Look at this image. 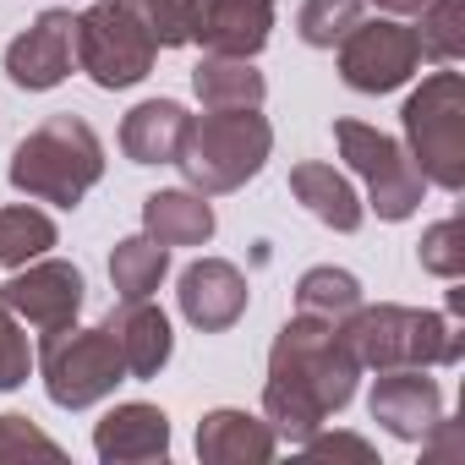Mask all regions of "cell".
<instances>
[{
	"mask_svg": "<svg viewBox=\"0 0 465 465\" xmlns=\"http://www.w3.org/2000/svg\"><path fill=\"white\" fill-rule=\"evenodd\" d=\"M104 175V143L83 115H50L45 126H34L17 153H12V186L34 203H55V208H77Z\"/></svg>",
	"mask_w": 465,
	"mask_h": 465,
	"instance_id": "cell-3",
	"label": "cell"
},
{
	"mask_svg": "<svg viewBox=\"0 0 465 465\" xmlns=\"http://www.w3.org/2000/svg\"><path fill=\"white\" fill-rule=\"evenodd\" d=\"M175 302H181V318L203 334H224L230 323H242L252 291H247V274L224 258H197L181 269L175 280Z\"/></svg>",
	"mask_w": 465,
	"mask_h": 465,
	"instance_id": "cell-13",
	"label": "cell"
},
{
	"mask_svg": "<svg viewBox=\"0 0 465 465\" xmlns=\"http://www.w3.org/2000/svg\"><path fill=\"white\" fill-rule=\"evenodd\" d=\"M143 236H153L159 247H203L213 236V203L192 186L148 192L143 197Z\"/></svg>",
	"mask_w": 465,
	"mask_h": 465,
	"instance_id": "cell-19",
	"label": "cell"
},
{
	"mask_svg": "<svg viewBox=\"0 0 465 465\" xmlns=\"http://www.w3.org/2000/svg\"><path fill=\"white\" fill-rule=\"evenodd\" d=\"M170 274V247H159L153 236H126L110 252V285L121 302H148Z\"/></svg>",
	"mask_w": 465,
	"mask_h": 465,
	"instance_id": "cell-22",
	"label": "cell"
},
{
	"mask_svg": "<svg viewBox=\"0 0 465 465\" xmlns=\"http://www.w3.org/2000/svg\"><path fill=\"white\" fill-rule=\"evenodd\" d=\"M340 77L345 88L356 94H394L416 77L421 66V45H416V28H405L400 17H378V23H356L340 45Z\"/></svg>",
	"mask_w": 465,
	"mask_h": 465,
	"instance_id": "cell-9",
	"label": "cell"
},
{
	"mask_svg": "<svg viewBox=\"0 0 465 465\" xmlns=\"http://www.w3.org/2000/svg\"><path fill=\"white\" fill-rule=\"evenodd\" d=\"M192 94L203 99V110H258L269 83L247 55H213L203 50L197 72H192Z\"/></svg>",
	"mask_w": 465,
	"mask_h": 465,
	"instance_id": "cell-21",
	"label": "cell"
},
{
	"mask_svg": "<svg viewBox=\"0 0 465 465\" xmlns=\"http://www.w3.org/2000/svg\"><path fill=\"white\" fill-rule=\"evenodd\" d=\"M416 17H421V28H416L421 55L438 66H454L465 55V0H427Z\"/></svg>",
	"mask_w": 465,
	"mask_h": 465,
	"instance_id": "cell-26",
	"label": "cell"
},
{
	"mask_svg": "<svg viewBox=\"0 0 465 465\" xmlns=\"http://www.w3.org/2000/svg\"><path fill=\"white\" fill-rule=\"evenodd\" d=\"M83 296H88L83 269H77V263H61V258H50V252L34 258V263H23V269H12V280L0 285V302H6L23 323H34L39 334L77 323Z\"/></svg>",
	"mask_w": 465,
	"mask_h": 465,
	"instance_id": "cell-10",
	"label": "cell"
},
{
	"mask_svg": "<svg viewBox=\"0 0 465 465\" xmlns=\"http://www.w3.org/2000/svg\"><path fill=\"white\" fill-rule=\"evenodd\" d=\"M367 411H372V421L389 438L427 443L432 427H438V416H443V389L427 378V367H389V372H378Z\"/></svg>",
	"mask_w": 465,
	"mask_h": 465,
	"instance_id": "cell-12",
	"label": "cell"
},
{
	"mask_svg": "<svg viewBox=\"0 0 465 465\" xmlns=\"http://www.w3.org/2000/svg\"><path fill=\"white\" fill-rule=\"evenodd\" d=\"M280 438L263 416H247V411H208L197 421V460L203 465H263L274 460Z\"/></svg>",
	"mask_w": 465,
	"mask_h": 465,
	"instance_id": "cell-16",
	"label": "cell"
},
{
	"mask_svg": "<svg viewBox=\"0 0 465 465\" xmlns=\"http://www.w3.org/2000/svg\"><path fill=\"white\" fill-rule=\"evenodd\" d=\"M186 126H192L186 104H175V99H143L121 121V153L132 164H175V153L186 143Z\"/></svg>",
	"mask_w": 465,
	"mask_h": 465,
	"instance_id": "cell-18",
	"label": "cell"
},
{
	"mask_svg": "<svg viewBox=\"0 0 465 465\" xmlns=\"http://www.w3.org/2000/svg\"><path fill=\"white\" fill-rule=\"evenodd\" d=\"M126 6L143 17V28L153 34L159 50H181V45H197L208 0H126Z\"/></svg>",
	"mask_w": 465,
	"mask_h": 465,
	"instance_id": "cell-25",
	"label": "cell"
},
{
	"mask_svg": "<svg viewBox=\"0 0 465 465\" xmlns=\"http://www.w3.org/2000/svg\"><path fill=\"white\" fill-rule=\"evenodd\" d=\"M34 372V345H28V323L0 302V394L23 389Z\"/></svg>",
	"mask_w": 465,
	"mask_h": 465,
	"instance_id": "cell-29",
	"label": "cell"
},
{
	"mask_svg": "<svg viewBox=\"0 0 465 465\" xmlns=\"http://www.w3.org/2000/svg\"><path fill=\"white\" fill-rule=\"evenodd\" d=\"M356 378H361V361L351 356L340 323L296 312L274 334V351H269L263 421L274 427V438L307 443L312 432H323L334 411L356 400Z\"/></svg>",
	"mask_w": 465,
	"mask_h": 465,
	"instance_id": "cell-1",
	"label": "cell"
},
{
	"mask_svg": "<svg viewBox=\"0 0 465 465\" xmlns=\"http://www.w3.org/2000/svg\"><path fill=\"white\" fill-rule=\"evenodd\" d=\"M269 153H274V126L258 110H208L203 121L186 126L175 164L192 192L219 197V192H242L269 164Z\"/></svg>",
	"mask_w": 465,
	"mask_h": 465,
	"instance_id": "cell-4",
	"label": "cell"
},
{
	"mask_svg": "<svg viewBox=\"0 0 465 465\" xmlns=\"http://www.w3.org/2000/svg\"><path fill=\"white\" fill-rule=\"evenodd\" d=\"M274 34V0H208L197 45L213 55H258Z\"/></svg>",
	"mask_w": 465,
	"mask_h": 465,
	"instance_id": "cell-17",
	"label": "cell"
},
{
	"mask_svg": "<svg viewBox=\"0 0 465 465\" xmlns=\"http://www.w3.org/2000/svg\"><path fill=\"white\" fill-rule=\"evenodd\" d=\"M72 39H77V17H72V12H61V6L39 12V17L6 45V77H12L23 94H50V88H61V83L72 77V61H77Z\"/></svg>",
	"mask_w": 465,
	"mask_h": 465,
	"instance_id": "cell-11",
	"label": "cell"
},
{
	"mask_svg": "<svg viewBox=\"0 0 465 465\" xmlns=\"http://www.w3.org/2000/svg\"><path fill=\"white\" fill-rule=\"evenodd\" d=\"M372 6H378L383 17H416V12L427 6V0H372Z\"/></svg>",
	"mask_w": 465,
	"mask_h": 465,
	"instance_id": "cell-32",
	"label": "cell"
},
{
	"mask_svg": "<svg viewBox=\"0 0 465 465\" xmlns=\"http://www.w3.org/2000/svg\"><path fill=\"white\" fill-rule=\"evenodd\" d=\"M351 356L361 361V372H389V367H454L465 356V329L460 312H421V307H356L340 323Z\"/></svg>",
	"mask_w": 465,
	"mask_h": 465,
	"instance_id": "cell-2",
	"label": "cell"
},
{
	"mask_svg": "<svg viewBox=\"0 0 465 465\" xmlns=\"http://www.w3.org/2000/svg\"><path fill=\"white\" fill-rule=\"evenodd\" d=\"M94 454L104 465H148L170 454V416L148 400H126L115 405L99 427H94Z\"/></svg>",
	"mask_w": 465,
	"mask_h": 465,
	"instance_id": "cell-14",
	"label": "cell"
},
{
	"mask_svg": "<svg viewBox=\"0 0 465 465\" xmlns=\"http://www.w3.org/2000/svg\"><path fill=\"white\" fill-rule=\"evenodd\" d=\"M334 143H340V159L361 175L367 186V203L378 208V219L400 224L421 208V192H427V175L416 170L411 148L394 143L389 132L367 126V121H334Z\"/></svg>",
	"mask_w": 465,
	"mask_h": 465,
	"instance_id": "cell-8",
	"label": "cell"
},
{
	"mask_svg": "<svg viewBox=\"0 0 465 465\" xmlns=\"http://www.w3.org/2000/svg\"><path fill=\"white\" fill-rule=\"evenodd\" d=\"M356 307H361V280H356L351 269L323 263V269H307L302 285H296V312H307V318L345 323Z\"/></svg>",
	"mask_w": 465,
	"mask_h": 465,
	"instance_id": "cell-23",
	"label": "cell"
},
{
	"mask_svg": "<svg viewBox=\"0 0 465 465\" xmlns=\"http://www.w3.org/2000/svg\"><path fill=\"white\" fill-rule=\"evenodd\" d=\"M416 258H421L427 274H438V280H460V274H465V224H460L454 213L438 219V224H427V230H421V242H416Z\"/></svg>",
	"mask_w": 465,
	"mask_h": 465,
	"instance_id": "cell-28",
	"label": "cell"
},
{
	"mask_svg": "<svg viewBox=\"0 0 465 465\" xmlns=\"http://www.w3.org/2000/svg\"><path fill=\"white\" fill-rule=\"evenodd\" d=\"M23 454L61 460V443L50 432H39L28 416H0V460H23Z\"/></svg>",
	"mask_w": 465,
	"mask_h": 465,
	"instance_id": "cell-30",
	"label": "cell"
},
{
	"mask_svg": "<svg viewBox=\"0 0 465 465\" xmlns=\"http://www.w3.org/2000/svg\"><path fill=\"white\" fill-rule=\"evenodd\" d=\"M302 449H307V454H356V460H372V443H367V438H356V432H334V438L312 432Z\"/></svg>",
	"mask_w": 465,
	"mask_h": 465,
	"instance_id": "cell-31",
	"label": "cell"
},
{
	"mask_svg": "<svg viewBox=\"0 0 465 465\" xmlns=\"http://www.w3.org/2000/svg\"><path fill=\"white\" fill-rule=\"evenodd\" d=\"M291 192H296V203H302L318 224L340 230V236L361 230V219H367V203L356 197V186H351L334 164H296V170H291Z\"/></svg>",
	"mask_w": 465,
	"mask_h": 465,
	"instance_id": "cell-20",
	"label": "cell"
},
{
	"mask_svg": "<svg viewBox=\"0 0 465 465\" xmlns=\"http://www.w3.org/2000/svg\"><path fill=\"white\" fill-rule=\"evenodd\" d=\"M55 247V219L45 208H0V269H23Z\"/></svg>",
	"mask_w": 465,
	"mask_h": 465,
	"instance_id": "cell-24",
	"label": "cell"
},
{
	"mask_svg": "<svg viewBox=\"0 0 465 465\" xmlns=\"http://www.w3.org/2000/svg\"><path fill=\"white\" fill-rule=\"evenodd\" d=\"M104 334L115 340L121 361H126V378H159L170 367V351H175V334H170V318L153 307V302H121L110 307L104 318Z\"/></svg>",
	"mask_w": 465,
	"mask_h": 465,
	"instance_id": "cell-15",
	"label": "cell"
},
{
	"mask_svg": "<svg viewBox=\"0 0 465 465\" xmlns=\"http://www.w3.org/2000/svg\"><path fill=\"white\" fill-rule=\"evenodd\" d=\"M400 121H405V143H411V159L427 175V186L460 192L465 186V77L449 66L421 77V88L405 99Z\"/></svg>",
	"mask_w": 465,
	"mask_h": 465,
	"instance_id": "cell-5",
	"label": "cell"
},
{
	"mask_svg": "<svg viewBox=\"0 0 465 465\" xmlns=\"http://www.w3.org/2000/svg\"><path fill=\"white\" fill-rule=\"evenodd\" d=\"M356 23H361V0H307L302 17H296V34L312 50H334Z\"/></svg>",
	"mask_w": 465,
	"mask_h": 465,
	"instance_id": "cell-27",
	"label": "cell"
},
{
	"mask_svg": "<svg viewBox=\"0 0 465 465\" xmlns=\"http://www.w3.org/2000/svg\"><path fill=\"white\" fill-rule=\"evenodd\" d=\"M77 66L99 83V88H137L153 61H159V45L153 34L143 28V17L126 6V0H94V6L77 17Z\"/></svg>",
	"mask_w": 465,
	"mask_h": 465,
	"instance_id": "cell-7",
	"label": "cell"
},
{
	"mask_svg": "<svg viewBox=\"0 0 465 465\" xmlns=\"http://www.w3.org/2000/svg\"><path fill=\"white\" fill-rule=\"evenodd\" d=\"M39 378H45V394L61 405V411H88L99 400L115 394V383H126V361L115 351V340L99 329H50L45 345H39Z\"/></svg>",
	"mask_w": 465,
	"mask_h": 465,
	"instance_id": "cell-6",
	"label": "cell"
}]
</instances>
